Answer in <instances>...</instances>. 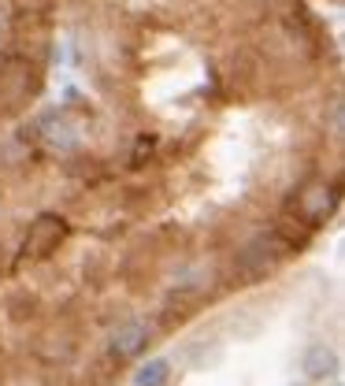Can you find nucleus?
Here are the masks:
<instances>
[{
	"instance_id": "nucleus-1",
	"label": "nucleus",
	"mask_w": 345,
	"mask_h": 386,
	"mask_svg": "<svg viewBox=\"0 0 345 386\" xmlns=\"http://www.w3.org/2000/svg\"><path fill=\"white\" fill-rule=\"evenodd\" d=\"M63 238H67V223H63L60 215H41L37 223H30V234H26V241H22V253L34 256V260H45Z\"/></svg>"
},
{
	"instance_id": "nucleus-2",
	"label": "nucleus",
	"mask_w": 345,
	"mask_h": 386,
	"mask_svg": "<svg viewBox=\"0 0 345 386\" xmlns=\"http://www.w3.org/2000/svg\"><path fill=\"white\" fill-rule=\"evenodd\" d=\"M334 204H338V193L330 189V186H308L304 193H297V201H294V212H297V220L304 227H320L330 212H334Z\"/></svg>"
},
{
	"instance_id": "nucleus-3",
	"label": "nucleus",
	"mask_w": 345,
	"mask_h": 386,
	"mask_svg": "<svg viewBox=\"0 0 345 386\" xmlns=\"http://www.w3.org/2000/svg\"><path fill=\"white\" fill-rule=\"evenodd\" d=\"M145 345H149V327L138 324V319H126V324H119V327L112 331V338H108V350H112V357H119V360L138 357Z\"/></svg>"
},
{
	"instance_id": "nucleus-4",
	"label": "nucleus",
	"mask_w": 345,
	"mask_h": 386,
	"mask_svg": "<svg viewBox=\"0 0 345 386\" xmlns=\"http://www.w3.org/2000/svg\"><path fill=\"white\" fill-rule=\"evenodd\" d=\"M301 368L308 371V379H327V375H334V371L341 368V360L327 342H312L308 350H304V357H301Z\"/></svg>"
},
{
	"instance_id": "nucleus-5",
	"label": "nucleus",
	"mask_w": 345,
	"mask_h": 386,
	"mask_svg": "<svg viewBox=\"0 0 345 386\" xmlns=\"http://www.w3.org/2000/svg\"><path fill=\"white\" fill-rule=\"evenodd\" d=\"M134 382L138 386H167L171 382V360L167 357H156V360H149V364H141Z\"/></svg>"
}]
</instances>
